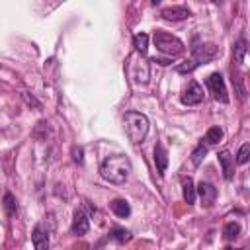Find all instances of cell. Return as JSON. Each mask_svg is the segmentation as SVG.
I'll list each match as a JSON object with an SVG mask.
<instances>
[{"label":"cell","instance_id":"cell-1","mask_svg":"<svg viewBox=\"0 0 250 250\" xmlns=\"http://www.w3.org/2000/svg\"><path fill=\"white\" fill-rule=\"evenodd\" d=\"M133 166H131V160L129 156L125 154H111L107 158H104V162L100 164V174L104 180H107L109 184H123L129 174H131Z\"/></svg>","mask_w":250,"mask_h":250},{"label":"cell","instance_id":"cell-2","mask_svg":"<svg viewBox=\"0 0 250 250\" xmlns=\"http://www.w3.org/2000/svg\"><path fill=\"white\" fill-rule=\"evenodd\" d=\"M123 129L129 137L131 143L139 145L145 141L146 133H148V119L145 113H139V111H127L123 115Z\"/></svg>","mask_w":250,"mask_h":250},{"label":"cell","instance_id":"cell-3","mask_svg":"<svg viewBox=\"0 0 250 250\" xmlns=\"http://www.w3.org/2000/svg\"><path fill=\"white\" fill-rule=\"evenodd\" d=\"M152 41H154L156 49H158L160 53L168 55V57H178V55H182L184 49H186L184 43H182L176 35H172V33H168V31H162V29H156V31H154Z\"/></svg>","mask_w":250,"mask_h":250},{"label":"cell","instance_id":"cell-4","mask_svg":"<svg viewBox=\"0 0 250 250\" xmlns=\"http://www.w3.org/2000/svg\"><path fill=\"white\" fill-rule=\"evenodd\" d=\"M205 84H207L209 92L213 94V98H215L217 102H221V104H229V94H227L225 78H223L221 72H213V74H209L207 80H205Z\"/></svg>","mask_w":250,"mask_h":250},{"label":"cell","instance_id":"cell-5","mask_svg":"<svg viewBox=\"0 0 250 250\" xmlns=\"http://www.w3.org/2000/svg\"><path fill=\"white\" fill-rule=\"evenodd\" d=\"M191 53H193L191 61L199 66V64H205V62H209V61L215 59V55H217V47H215L213 43H199V45L191 47Z\"/></svg>","mask_w":250,"mask_h":250},{"label":"cell","instance_id":"cell-6","mask_svg":"<svg viewBox=\"0 0 250 250\" xmlns=\"http://www.w3.org/2000/svg\"><path fill=\"white\" fill-rule=\"evenodd\" d=\"M201 102H203V88L195 80H191L188 84V88L184 90V94H182V104H186V105H197Z\"/></svg>","mask_w":250,"mask_h":250},{"label":"cell","instance_id":"cell-7","mask_svg":"<svg viewBox=\"0 0 250 250\" xmlns=\"http://www.w3.org/2000/svg\"><path fill=\"white\" fill-rule=\"evenodd\" d=\"M195 195L201 197L205 207H211L215 203V199H217V188L213 184H209V182H199L197 188H195Z\"/></svg>","mask_w":250,"mask_h":250},{"label":"cell","instance_id":"cell-8","mask_svg":"<svg viewBox=\"0 0 250 250\" xmlns=\"http://www.w3.org/2000/svg\"><path fill=\"white\" fill-rule=\"evenodd\" d=\"M31 242H33V248L35 250H49V230L37 223L31 230Z\"/></svg>","mask_w":250,"mask_h":250},{"label":"cell","instance_id":"cell-9","mask_svg":"<svg viewBox=\"0 0 250 250\" xmlns=\"http://www.w3.org/2000/svg\"><path fill=\"white\" fill-rule=\"evenodd\" d=\"M217 158H219V164H221L223 178L225 180H232V176H234V156L229 150H221L217 154Z\"/></svg>","mask_w":250,"mask_h":250},{"label":"cell","instance_id":"cell-10","mask_svg":"<svg viewBox=\"0 0 250 250\" xmlns=\"http://www.w3.org/2000/svg\"><path fill=\"white\" fill-rule=\"evenodd\" d=\"M88 229H90V221H88V215H86L82 209H78V211L74 213V219H72L70 230H72V234H78V236H82V234H86V232H88Z\"/></svg>","mask_w":250,"mask_h":250},{"label":"cell","instance_id":"cell-11","mask_svg":"<svg viewBox=\"0 0 250 250\" xmlns=\"http://www.w3.org/2000/svg\"><path fill=\"white\" fill-rule=\"evenodd\" d=\"M189 8H186V6H170V8H164L162 12H160V16L164 18V20H168V21H180V20H186V18H189Z\"/></svg>","mask_w":250,"mask_h":250},{"label":"cell","instance_id":"cell-12","mask_svg":"<svg viewBox=\"0 0 250 250\" xmlns=\"http://www.w3.org/2000/svg\"><path fill=\"white\" fill-rule=\"evenodd\" d=\"M154 164H156L158 174H164L168 168V152L162 146V143H156V146H154Z\"/></svg>","mask_w":250,"mask_h":250},{"label":"cell","instance_id":"cell-13","mask_svg":"<svg viewBox=\"0 0 250 250\" xmlns=\"http://www.w3.org/2000/svg\"><path fill=\"white\" fill-rule=\"evenodd\" d=\"M182 195H184V201L188 205H193L195 203V186H193V180L188 176V178H182Z\"/></svg>","mask_w":250,"mask_h":250},{"label":"cell","instance_id":"cell-14","mask_svg":"<svg viewBox=\"0 0 250 250\" xmlns=\"http://www.w3.org/2000/svg\"><path fill=\"white\" fill-rule=\"evenodd\" d=\"M109 209L117 217H121V219H125V217L131 215V207H129V203L125 199H113V201H109Z\"/></svg>","mask_w":250,"mask_h":250},{"label":"cell","instance_id":"cell-15","mask_svg":"<svg viewBox=\"0 0 250 250\" xmlns=\"http://www.w3.org/2000/svg\"><path fill=\"white\" fill-rule=\"evenodd\" d=\"M109 238L115 240V242H119V244H123V242H129L131 240V232L127 229H123V227H111L109 229Z\"/></svg>","mask_w":250,"mask_h":250},{"label":"cell","instance_id":"cell-16","mask_svg":"<svg viewBox=\"0 0 250 250\" xmlns=\"http://www.w3.org/2000/svg\"><path fill=\"white\" fill-rule=\"evenodd\" d=\"M221 139H223V129L221 127H209L207 129V133H205V137H203V141L207 143V145H217V143H221Z\"/></svg>","mask_w":250,"mask_h":250},{"label":"cell","instance_id":"cell-17","mask_svg":"<svg viewBox=\"0 0 250 250\" xmlns=\"http://www.w3.org/2000/svg\"><path fill=\"white\" fill-rule=\"evenodd\" d=\"M238 234H240V225L234 223V221H229L223 229V236L227 240H234V238H238Z\"/></svg>","mask_w":250,"mask_h":250},{"label":"cell","instance_id":"cell-18","mask_svg":"<svg viewBox=\"0 0 250 250\" xmlns=\"http://www.w3.org/2000/svg\"><path fill=\"white\" fill-rule=\"evenodd\" d=\"M133 47H135L141 55H145L146 49H148V35H146V33H137V35L133 37Z\"/></svg>","mask_w":250,"mask_h":250},{"label":"cell","instance_id":"cell-19","mask_svg":"<svg viewBox=\"0 0 250 250\" xmlns=\"http://www.w3.org/2000/svg\"><path fill=\"white\" fill-rule=\"evenodd\" d=\"M232 53H234V62L236 64H242L244 62V55H246V39H238L234 43Z\"/></svg>","mask_w":250,"mask_h":250},{"label":"cell","instance_id":"cell-20","mask_svg":"<svg viewBox=\"0 0 250 250\" xmlns=\"http://www.w3.org/2000/svg\"><path fill=\"white\" fill-rule=\"evenodd\" d=\"M205 154H207V146H205L203 143H199V145L193 148V152H191V164H193V166H199V164L203 162Z\"/></svg>","mask_w":250,"mask_h":250},{"label":"cell","instance_id":"cell-21","mask_svg":"<svg viewBox=\"0 0 250 250\" xmlns=\"http://www.w3.org/2000/svg\"><path fill=\"white\" fill-rule=\"evenodd\" d=\"M248 158H250V143H244V145L240 146L236 158H234V164H246Z\"/></svg>","mask_w":250,"mask_h":250},{"label":"cell","instance_id":"cell-22","mask_svg":"<svg viewBox=\"0 0 250 250\" xmlns=\"http://www.w3.org/2000/svg\"><path fill=\"white\" fill-rule=\"evenodd\" d=\"M197 68V64L189 59V61H184V62H180V64H176V72H180V74H188V72H191V70H195Z\"/></svg>","mask_w":250,"mask_h":250},{"label":"cell","instance_id":"cell-23","mask_svg":"<svg viewBox=\"0 0 250 250\" xmlns=\"http://www.w3.org/2000/svg\"><path fill=\"white\" fill-rule=\"evenodd\" d=\"M16 207H18V205H16L14 195H12V193H6V195H4V209H6V213H8V215H14V213H16Z\"/></svg>","mask_w":250,"mask_h":250},{"label":"cell","instance_id":"cell-24","mask_svg":"<svg viewBox=\"0 0 250 250\" xmlns=\"http://www.w3.org/2000/svg\"><path fill=\"white\" fill-rule=\"evenodd\" d=\"M72 160L76 164H84V148L82 146H72Z\"/></svg>","mask_w":250,"mask_h":250},{"label":"cell","instance_id":"cell-25","mask_svg":"<svg viewBox=\"0 0 250 250\" xmlns=\"http://www.w3.org/2000/svg\"><path fill=\"white\" fill-rule=\"evenodd\" d=\"M23 98H25V102H27L29 105H31V104H33V105H39V104H37V100H33V98H29L27 94H23Z\"/></svg>","mask_w":250,"mask_h":250},{"label":"cell","instance_id":"cell-26","mask_svg":"<svg viewBox=\"0 0 250 250\" xmlns=\"http://www.w3.org/2000/svg\"><path fill=\"white\" fill-rule=\"evenodd\" d=\"M223 250H240V248H232V246H225Z\"/></svg>","mask_w":250,"mask_h":250}]
</instances>
